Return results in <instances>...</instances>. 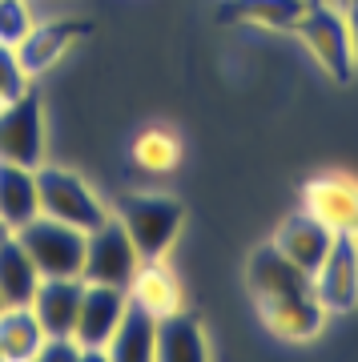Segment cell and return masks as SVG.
Masks as SVG:
<instances>
[{
    "label": "cell",
    "mask_w": 358,
    "mask_h": 362,
    "mask_svg": "<svg viewBox=\"0 0 358 362\" xmlns=\"http://www.w3.org/2000/svg\"><path fill=\"white\" fill-rule=\"evenodd\" d=\"M137 266H141L137 246H133V238L125 233V226L113 214L85 233V266H81V278L85 282L129 286V278L137 274Z\"/></svg>",
    "instance_id": "cell-5"
},
{
    "label": "cell",
    "mask_w": 358,
    "mask_h": 362,
    "mask_svg": "<svg viewBox=\"0 0 358 362\" xmlns=\"http://www.w3.org/2000/svg\"><path fill=\"white\" fill-rule=\"evenodd\" d=\"M33 25H37L33 0H0V45L16 49Z\"/></svg>",
    "instance_id": "cell-23"
},
{
    "label": "cell",
    "mask_w": 358,
    "mask_h": 362,
    "mask_svg": "<svg viewBox=\"0 0 358 362\" xmlns=\"http://www.w3.org/2000/svg\"><path fill=\"white\" fill-rule=\"evenodd\" d=\"M28 85H33V81L25 77V69L16 65V52L8 49V45H0V105L16 101Z\"/></svg>",
    "instance_id": "cell-24"
},
{
    "label": "cell",
    "mask_w": 358,
    "mask_h": 362,
    "mask_svg": "<svg viewBox=\"0 0 358 362\" xmlns=\"http://www.w3.org/2000/svg\"><path fill=\"white\" fill-rule=\"evenodd\" d=\"M314 294L326 314H346L358 306V233H334L326 258L314 270Z\"/></svg>",
    "instance_id": "cell-8"
},
{
    "label": "cell",
    "mask_w": 358,
    "mask_h": 362,
    "mask_svg": "<svg viewBox=\"0 0 358 362\" xmlns=\"http://www.w3.org/2000/svg\"><path fill=\"white\" fill-rule=\"evenodd\" d=\"M21 246L28 250V258L37 262L40 278H81V266H85V230L69 226V221H57L49 214H37V218L16 230Z\"/></svg>",
    "instance_id": "cell-4"
},
{
    "label": "cell",
    "mask_w": 358,
    "mask_h": 362,
    "mask_svg": "<svg viewBox=\"0 0 358 362\" xmlns=\"http://www.w3.org/2000/svg\"><path fill=\"white\" fill-rule=\"evenodd\" d=\"M37 194H40V214H49L57 221H69V226H77L85 233L113 214L89 181L64 165H45L40 161L37 165Z\"/></svg>",
    "instance_id": "cell-3"
},
{
    "label": "cell",
    "mask_w": 358,
    "mask_h": 362,
    "mask_svg": "<svg viewBox=\"0 0 358 362\" xmlns=\"http://www.w3.org/2000/svg\"><path fill=\"white\" fill-rule=\"evenodd\" d=\"M81 37H85V25H81V21H37V25L25 33V40L13 49L16 65L25 69V77L33 81V77H40V73H49Z\"/></svg>",
    "instance_id": "cell-12"
},
{
    "label": "cell",
    "mask_w": 358,
    "mask_h": 362,
    "mask_svg": "<svg viewBox=\"0 0 358 362\" xmlns=\"http://www.w3.org/2000/svg\"><path fill=\"white\" fill-rule=\"evenodd\" d=\"M294 33L310 49V57L322 65V73L338 85L350 81L354 73V49H350V25L346 8L338 0H306V13L298 16Z\"/></svg>",
    "instance_id": "cell-2"
},
{
    "label": "cell",
    "mask_w": 358,
    "mask_h": 362,
    "mask_svg": "<svg viewBox=\"0 0 358 362\" xmlns=\"http://www.w3.org/2000/svg\"><path fill=\"white\" fill-rule=\"evenodd\" d=\"M0 161L37 169L45 161V109L33 89L0 105Z\"/></svg>",
    "instance_id": "cell-6"
},
{
    "label": "cell",
    "mask_w": 358,
    "mask_h": 362,
    "mask_svg": "<svg viewBox=\"0 0 358 362\" xmlns=\"http://www.w3.org/2000/svg\"><path fill=\"white\" fill-rule=\"evenodd\" d=\"M338 4H346V0H338Z\"/></svg>",
    "instance_id": "cell-29"
},
{
    "label": "cell",
    "mask_w": 358,
    "mask_h": 362,
    "mask_svg": "<svg viewBox=\"0 0 358 362\" xmlns=\"http://www.w3.org/2000/svg\"><path fill=\"white\" fill-rule=\"evenodd\" d=\"M302 13H306V0H226L221 4L226 21H246V25L266 28H294Z\"/></svg>",
    "instance_id": "cell-22"
},
{
    "label": "cell",
    "mask_w": 358,
    "mask_h": 362,
    "mask_svg": "<svg viewBox=\"0 0 358 362\" xmlns=\"http://www.w3.org/2000/svg\"><path fill=\"white\" fill-rule=\"evenodd\" d=\"M157 354V314L129 302L113 338L105 342V362H154Z\"/></svg>",
    "instance_id": "cell-15"
},
{
    "label": "cell",
    "mask_w": 358,
    "mask_h": 362,
    "mask_svg": "<svg viewBox=\"0 0 358 362\" xmlns=\"http://www.w3.org/2000/svg\"><path fill=\"white\" fill-rule=\"evenodd\" d=\"M258 314L274 338L282 342H310V338L322 334L326 326V306L318 302L314 290L306 294H286V298H262L258 302Z\"/></svg>",
    "instance_id": "cell-9"
},
{
    "label": "cell",
    "mask_w": 358,
    "mask_h": 362,
    "mask_svg": "<svg viewBox=\"0 0 358 362\" xmlns=\"http://www.w3.org/2000/svg\"><path fill=\"white\" fill-rule=\"evenodd\" d=\"M125 290H129V302L145 306V310L157 314V318L181 310V286H178V278H173V270H166V262L161 258L141 262Z\"/></svg>",
    "instance_id": "cell-18"
},
{
    "label": "cell",
    "mask_w": 358,
    "mask_h": 362,
    "mask_svg": "<svg viewBox=\"0 0 358 362\" xmlns=\"http://www.w3.org/2000/svg\"><path fill=\"white\" fill-rule=\"evenodd\" d=\"M81 290H85V278H40L28 306H33L45 334H73Z\"/></svg>",
    "instance_id": "cell-14"
},
{
    "label": "cell",
    "mask_w": 358,
    "mask_h": 362,
    "mask_svg": "<svg viewBox=\"0 0 358 362\" xmlns=\"http://www.w3.org/2000/svg\"><path fill=\"white\" fill-rule=\"evenodd\" d=\"M129 157H133V165H137L141 173H149V177H166V173H173L178 161H181V141L169 129L154 125V129H141L137 137H133Z\"/></svg>",
    "instance_id": "cell-21"
},
{
    "label": "cell",
    "mask_w": 358,
    "mask_h": 362,
    "mask_svg": "<svg viewBox=\"0 0 358 362\" xmlns=\"http://www.w3.org/2000/svg\"><path fill=\"white\" fill-rule=\"evenodd\" d=\"M37 362H85V350H81V342L73 334H45Z\"/></svg>",
    "instance_id": "cell-25"
},
{
    "label": "cell",
    "mask_w": 358,
    "mask_h": 362,
    "mask_svg": "<svg viewBox=\"0 0 358 362\" xmlns=\"http://www.w3.org/2000/svg\"><path fill=\"white\" fill-rule=\"evenodd\" d=\"M246 286H250L254 302H262V298L306 294V290H314V274H306L302 266H294V262L270 242V246H262V250L250 254V262H246Z\"/></svg>",
    "instance_id": "cell-11"
},
{
    "label": "cell",
    "mask_w": 358,
    "mask_h": 362,
    "mask_svg": "<svg viewBox=\"0 0 358 362\" xmlns=\"http://www.w3.org/2000/svg\"><path fill=\"white\" fill-rule=\"evenodd\" d=\"M330 242H334V230L326 226V221L314 218L310 209L290 214V218L274 230V246H278L286 258L294 262V266H302L306 274H314L322 266V258H326Z\"/></svg>",
    "instance_id": "cell-13"
},
{
    "label": "cell",
    "mask_w": 358,
    "mask_h": 362,
    "mask_svg": "<svg viewBox=\"0 0 358 362\" xmlns=\"http://www.w3.org/2000/svg\"><path fill=\"white\" fill-rule=\"evenodd\" d=\"M37 286H40L37 262L28 258L21 238L8 233L0 242V298H4V306H28L33 294H37Z\"/></svg>",
    "instance_id": "cell-19"
},
{
    "label": "cell",
    "mask_w": 358,
    "mask_h": 362,
    "mask_svg": "<svg viewBox=\"0 0 358 362\" xmlns=\"http://www.w3.org/2000/svg\"><path fill=\"white\" fill-rule=\"evenodd\" d=\"M0 310H4V298H0Z\"/></svg>",
    "instance_id": "cell-28"
},
{
    "label": "cell",
    "mask_w": 358,
    "mask_h": 362,
    "mask_svg": "<svg viewBox=\"0 0 358 362\" xmlns=\"http://www.w3.org/2000/svg\"><path fill=\"white\" fill-rule=\"evenodd\" d=\"M45 342L33 306H4L0 310V362H37Z\"/></svg>",
    "instance_id": "cell-20"
},
{
    "label": "cell",
    "mask_w": 358,
    "mask_h": 362,
    "mask_svg": "<svg viewBox=\"0 0 358 362\" xmlns=\"http://www.w3.org/2000/svg\"><path fill=\"white\" fill-rule=\"evenodd\" d=\"M302 209L326 221L334 233H358V177L350 173H322L306 185Z\"/></svg>",
    "instance_id": "cell-10"
},
{
    "label": "cell",
    "mask_w": 358,
    "mask_h": 362,
    "mask_svg": "<svg viewBox=\"0 0 358 362\" xmlns=\"http://www.w3.org/2000/svg\"><path fill=\"white\" fill-rule=\"evenodd\" d=\"M205 358H209L205 330L185 306L173 310V314H166V318H157V354H154V362H205Z\"/></svg>",
    "instance_id": "cell-16"
},
{
    "label": "cell",
    "mask_w": 358,
    "mask_h": 362,
    "mask_svg": "<svg viewBox=\"0 0 358 362\" xmlns=\"http://www.w3.org/2000/svg\"><path fill=\"white\" fill-rule=\"evenodd\" d=\"M346 25H350V49H354V65H358V0H346Z\"/></svg>",
    "instance_id": "cell-26"
},
{
    "label": "cell",
    "mask_w": 358,
    "mask_h": 362,
    "mask_svg": "<svg viewBox=\"0 0 358 362\" xmlns=\"http://www.w3.org/2000/svg\"><path fill=\"white\" fill-rule=\"evenodd\" d=\"M40 214V194H37V169L0 161V226L21 230Z\"/></svg>",
    "instance_id": "cell-17"
},
{
    "label": "cell",
    "mask_w": 358,
    "mask_h": 362,
    "mask_svg": "<svg viewBox=\"0 0 358 362\" xmlns=\"http://www.w3.org/2000/svg\"><path fill=\"white\" fill-rule=\"evenodd\" d=\"M113 218L133 238L141 262H149V258H166V250L173 246V238L181 230L185 209L169 194H121L113 206Z\"/></svg>",
    "instance_id": "cell-1"
},
{
    "label": "cell",
    "mask_w": 358,
    "mask_h": 362,
    "mask_svg": "<svg viewBox=\"0 0 358 362\" xmlns=\"http://www.w3.org/2000/svg\"><path fill=\"white\" fill-rule=\"evenodd\" d=\"M8 233H13V230H4V226H0V242H4V238H8Z\"/></svg>",
    "instance_id": "cell-27"
},
{
    "label": "cell",
    "mask_w": 358,
    "mask_h": 362,
    "mask_svg": "<svg viewBox=\"0 0 358 362\" xmlns=\"http://www.w3.org/2000/svg\"><path fill=\"white\" fill-rule=\"evenodd\" d=\"M129 306V290L125 286H105V282H85L81 290V306H77V322H73V338L81 342L85 358H101L105 362V342L113 338L117 322Z\"/></svg>",
    "instance_id": "cell-7"
}]
</instances>
